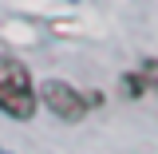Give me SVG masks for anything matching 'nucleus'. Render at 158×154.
<instances>
[{
  "label": "nucleus",
  "instance_id": "4",
  "mask_svg": "<svg viewBox=\"0 0 158 154\" xmlns=\"http://www.w3.org/2000/svg\"><path fill=\"white\" fill-rule=\"evenodd\" d=\"M0 154H8V150H4V146H0Z\"/></svg>",
  "mask_w": 158,
  "mask_h": 154
},
{
  "label": "nucleus",
  "instance_id": "1",
  "mask_svg": "<svg viewBox=\"0 0 158 154\" xmlns=\"http://www.w3.org/2000/svg\"><path fill=\"white\" fill-rule=\"evenodd\" d=\"M0 111L8 119H32L36 115L32 71L20 59H8V56H0Z\"/></svg>",
  "mask_w": 158,
  "mask_h": 154
},
{
  "label": "nucleus",
  "instance_id": "2",
  "mask_svg": "<svg viewBox=\"0 0 158 154\" xmlns=\"http://www.w3.org/2000/svg\"><path fill=\"white\" fill-rule=\"evenodd\" d=\"M40 103H44L56 119H63V123H79V119L91 111L87 99L79 95L71 83H63V79H48V83L40 87Z\"/></svg>",
  "mask_w": 158,
  "mask_h": 154
},
{
  "label": "nucleus",
  "instance_id": "3",
  "mask_svg": "<svg viewBox=\"0 0 158 154\" xmlns=\"http://www.w3.org/2000/svg\"><path fill=\"white\" fill-rule=\"evenodd\" d=\"M138 75H142V83H146V87H154V91H158V59H146Z\"/></svg>",
  "mask_w": 158,
  "mask_h": 154
}]
</instances>
